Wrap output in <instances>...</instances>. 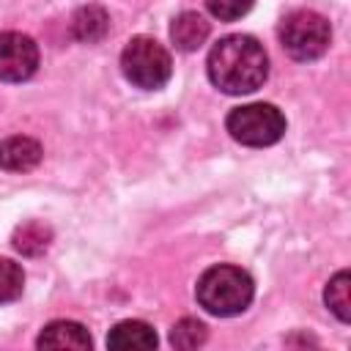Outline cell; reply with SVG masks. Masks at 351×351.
I'll use <instances>...</instances> for the list:
<instances>
[{
  "label": "cell",
  "mask_w": 351,
  "mask_h": 351,
  "mask_svg": "<svg viewBox=\"0 0 351 351\" xmlns=\"http://www.w3.org/2000/svg\"><path fill=\"white\" fill-rule=\"evenodd\" d=\"M41 162V145L33 137L14 134L0 143V167L11 173H27Z\"/></svg>",
  "instance_id": "52a82bcc"
},
{
  "label": "cell",
  "mask_w": 351,
  "mask_h": 351,
  "mask_svg": "<svg viewBox=\"0 0 351 351\" xmlns=\"http://www.w3.org/2000/svg\"><path fill=\"white\" fill-rule=\"evenodd\" d=\"M208 22L197 14V11H184V14H178L176 19H173V25H170V38H173V44L181 49V52H192V49H197L206 38H208Z\"/></svg>",
  "instance_id": "30bf717a"
},
{
  "label": "cell",
  "mask_w": 351,
  "mask_h": 351,
  "mask_svg": "<svg viewBox=\"0 0 351 351\" xmlns=\"http://www.w3.org/2000/svg\"><path fill=\"white\" fill-rule=\"evenodd\" d=\"M208 80L225 93H252L269 74V58L252 36H225L208 52Z\"/></svg>",
  "instance_id": "6da1fadb"
},
{
  "label": "cell",
  "mask_w": 351,
  "mask_h": 351,
  "mask_svg": "<svg viewBox=\"0 0 351 351\" xmlns=\"http://www.w3.org/2000/svg\"><path fill=\"white\" fill-rule=\"evenodd\" d=\"M121 71L132 85L156 90L170 80L173 60H170V52L156 38L134 36L121 52Z\"/></svg>",
  "instance_id": "3957f363"
},
{
  "label": "cell",
  "mask_w": 351,
  "mask_h": 351,
  "mask_svg": "<svg viewBox=\"0 0 351 351\" xmlns=\"http://www.w3.org/2000/svg\"><path fill=\"white\" fill-rule=\"evenodd\" d=\"M11 241H14V250H16V252H22V255H27V258H36V255H41V252L49 247L52 230H49L44 222H25V225H19V228L14 230Z\"/></svg>",
  "instance_id": "7c38bea8"
},
{
  "label": "cell",
  "mask_w": 351,
  "mask_h": 351,
  "mask_svg": "<svg viewBox=\"0 0 351 351\" xmlns=\"http://www.w3.org/2000/svg\"><path fill=\"white\" fill-rule=\"evenodd\" d=\"M107 346L115 351H148L156 346V332L145 321H121L110 329Z\"/></svg>",
  "instance_id": "9c48e42d"
},
{
  "label": "cell",
  "mask_w": 351,
  "mask_h": 351,
  "mask_svg": "<svg viewBox=\"0 0 351 351\" xmlns=\"http://www.w3.org/2000/svg\"><path fill=\"white\" fill-rule=\"evenodd\" d=\"M195 293H197V302L206 313L228 318V315H239L250 307L255 285L244 269L219 263V266H211L200 274Z\"/></svg>",
  "instance_id": "7a4b0ae2"
},
{
  "label": "cell",
  "mask_w": 351,
  "mask_h": 351,
  "mask_svg": "<svg viewBox=\"0 0 351 351\" xmlns=\"http://www.w3.org/2000/svg\"><path fill=\"white\" fill-rule=\"evenodd\" d=\"M228 132L241 145H252V148L271 145L285 134V115L274 104H263V101L244 104L230 110Z\"/></svg>",
  "instance_id": "5b68a950"
},
{
  "label": "cell",
  "mask_w": 351,
  "mask_h": 351,
  "mask_svg": "<svg viewBox=\"0 0 351 351\" xmlns=\"http://www.w3.org/2000/svg\"><path fill=\"white\" fill-rule=\"evenodd\" d=\"M22 285H25L22 266L14 263V261H8V258H0V304L19 299Z\"/></svg>",
  "instance_id": "9a60e30c"
},
{
  "label": "cell",
  "mask_w": 351,
  "mask_h": 351,
  "mask_svg": "<svg viewBox=\"0 0 351 351\" xmlns=\"http://www.w3.org/2000/svg\"><path fill=\"white\" fill-rule=\"evenodd\" d=\"M107 27H110V16L101 5H85L71 16V33H74V38H80L85 44L104 38Z\"/></svg>",
  "instance_id": "8fae6325"
},
{
  "label": "cell",
  "mask_w": 351,
  "mask_h": 351,
  "mask_svg": "<svg viewBox=\"0 0 351 351\" xmlns=\"http://www.w3.org/2000/svg\"><path fill=\"white\" fill-rule=\"evenodd\" d=\"M329 38H332V30H329L326 16H321L310 8L291 11L280 25V41H282L285 52L296 60L321 58L329 47Z\"/></svg>",
  "instance_id": "277c9868"
},
{
  "label": "cell",
  "mask_w": 351,
  "mask_h": 351,
  "mask_svg": "<svg viewBox=\"0 0 351 351\" xmlns=\"http://www.w3.org/2000/svg\"><path fill=\"white\" fill-rule=\"evenodd\" d=\"M36 343H38V348H74V351H88L93 346L88 329L77 321H52V324H47Z\"/></svg>",
  "instance_id": "ba28073f"
},
{
  "label": "cell",
  "mask_w": 351,
  "mask_h": 351,
  "mask_svg": "<svg viewBox=\"0 0 351 351\" xmlns=\"http://www.w3.org/2000/svg\"><path fill=\"white\" fill-rule=\"evenodd\" d=\"M36 69H38L36 41L16 30L0 33V80L22 82V80H30Z\"/></svg>",
  "instance_id": "8992f818"
},
{
  "label": "cell",
  "mask_w": 351,
  "mask_h": 351,
  "mask_svg": "<svg viewBox=\"0 0 351 351\" xmlns=\"http://www.w3.org/2000/svg\"><path fill=\"white\" fill-rule=\"evenodd\" d=\"M255 0H206L211 16L222 19V22H233V19H241L250 8H252Z\"/></svg>",
  "instance_id": "2e32d148"
},
{
  "label": "cell",
  "mask_w": 351,
  "mask_h": 351,
  "mask_svg": "<svg viewBox=\"0 0 351 351\" xmlns=\"http://www.w3.org/2000/svg\"><path fill=\"white\" fill-rule=\"evenodd\" d=\"M206 337H208V332L197 318H181L170 332V343L176 348H197L206 343Z\"/></svg>",
  "instance_id": "5bb4252c"
},
{
  "label": "cell",
  "mask_w": 351,
  "mask_h": 351,
  "mask_svg": "<svg viewBox=\"0 0 351 351\" xmlns=\"http://www.w3.org/2000/svg\"><path fill=\"white\" fill-rule=\"evenodd\" d=\"M324 302H326V307H329L343 324L351 321V277H348V271H337V274L329 280V285H326V291H324Z\"/></svg>",
  "instance_id": "4fadbf2b"
}]
</instances>
